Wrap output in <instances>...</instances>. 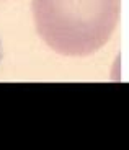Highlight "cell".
<instances>
[{
	"instance_id": "6da1fadb",
	"label": "cell",
	"mask_w": 129,
	"mask_h": 150,
	"mask_svg": "<svg viewBox=\"0 0 129 150\" xmlns=\"http://www.w3.org/2000/svg\"><path fill=\"white\" fill-rule=\"evenodd\" d=\"M31 13L39 38L54 52L87 57L111 39L121 0H31Z\"/></svg>"
}]
</instances>
